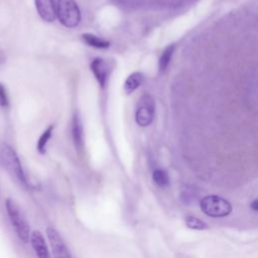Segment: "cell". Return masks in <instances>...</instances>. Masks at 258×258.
<instances>
[{"mask_svg": "<svg viewBox=\"0 0 258 258\" xmlns=\"http://www.w3.org/2000/svg\"><path fill=\"white\" fill-rule=\"evenodd\" d=\"M0 164L18 184L27 186V179L20 160L14 149L6 143L0 146Z\"/></svg>", "mask_w": 258, "mask_h": 258, "instance_id": "1", "label": "cell"}, {"mask_svg": "<svg viewBox=\"0 0 258 258\" xmlns=\"http://www.w3.org/2000/svg\"><path fill=\"white\" fill-rule=\"evenodd\" d=\"M202 212L211 218H224L232 213L231 203L217 195L204 197L200 202Z\"/></svg>", "mask_w": 258, "mask_h": 258, "instance_id": "2", "label": "cell"}, {"mask_svg": "<svg viewBox=\"0 0 258 258\" xmlns=\"http://www.w3.org/2000/svg\"><path fill=\"white\" fill-rule=\"evenodd\" d=\"M5 208H6V212L9 217V220L15 230L16 235L23 243H27L30 236V230H29V225L25 217L23 216L22 212L20 211L18 206L14 203V201L11 199H6Z\"/></svg>", "mask_w": 258, "mask_h": 258, "instance_id": "3", "label": "cell"}, {"mask_svg": "<svg viewBox=\"0 0 258 258\" xmlns=\"http://www.w3.org/2000/svg\"><path fill=\"white\" fill-rule=\"evenodd\" d=\"M56 17L59 22L69 28L76 27L81 20V11L75 0H57Z\"/></svg>", "mask_w": 258, "mask_h": 258, "instance_id": "4", "label": "cell"}, {"mask_svg": "<svg viewBox=\"0 0 258 258\" xmlns=\"http://www.w3.org/2000/svg\"><path fill=\"white\" fill-rule=\"evenodd\" d=\"M154 116V101L150 95H143L138 103L135 114L136 123L141 127L150 125Z\"/></svg>", "mask_w": 258, "mask_h": 258, "instance_id": "5", "label": "cell"}, {"mask_svg": "<svg viewBox=\"0 0 258 258\" xmlns=\"http://www.w3.org/2000/svg\"><path fill=\"white\" fill-rule=\"evenodd\" d=\"M45 232L53 258H73L63 239L54 228L47 227Z\"/></svg>", "mask_w": 258, "mask_h": 258, "instance_id": "6", "label": "cell"}, {"mask_svg": "<svg viewBox=\"0 0 258 258\" xmlns=\"http://www.w3.org/2000/svg\"><path fill=\"white\" fill-rule=\"evenodd\" d=\"M90 67H91V70H92L97 82L99 83V85L102 88H104L107 84V80L111 73L110 64L103 58L97 57L92 60Z\"/></svg>", "mask_w": 258, "mask_h": 258, "instance_id": "7", "label": "cell"}, {"mask_svg": "<svg viewBox=\"0 0 258 258\" xmlns=\"http://www.w3.org/2000/svg\"><path fill=\"white\" fill-rule=\"evenodd\" d=\"M29 240L37 258H50L48 247L40 231L38 230L32 231V233H30Z\"/></svg>", "mask_w": 258, "mask_h": 258, "instance_id": "8", "label": "cell"}, {"mask_svg": "<svg viewBox=\"0 0 258 258\" xmlns=\"http://www.w3.org/2000/svg\"><path fill=\"white\" fill-rule=\"evenodd\" d=\"M35 7L40 18L46 22L54 21L56 17V7L53 0H34Z\"/></svg>", "mask_w": 258, "mask_h": 258, "instance_id": "9", "label": "cell"}, {"mask_svg": "<svg viewBox=\"0 0 258 258\" xmlns=\"http://www.w3.org/2000/svg\"><path fill=\"white\" fill-rule=\"evenodd\" d=\"M72 136L74 140V144L78 151H81L84 147V133L82 121L78 113H76L73 117L72 121Z\"/></svg>", "mask_w": 258, "mask_h": 258, "instance_id": "10", "label": "cell"}, {"mask_svg": "<svg viewBox=\"0 0 258 258\" xmlns=\"http://www.w3.org/2000/svg\"><path fill=\"white\" fill-rule=\"evenodd\" d=\"M143 82V75L139 72L131 74L124 83V91L126 94H131L134 92Z\"/></svg>", "mask_w": 258, "mask_h": 258, "instance_id": "11", "label": "cell"}, {"mask_svg": "<svg viewBox=\"0 0 258 258\" xmlns=\"http://www.w3.org/2000/svg\"><path fill=\"white\" fill-rule=\"evenodd\" d=\"M82 39L84 40V42L90 46L96 47V48H107L110 45V42L102 39L101 37L94 35L92 33H84L82 35Z\"/></svg>", "mask_w": 258, "mask_h": 258, "instance_id": "12", "label": "cell"}, {"mask_svg": "<svg viewBox=\"0 0 258 258\" xmlns=\"http://www.w3.org/2000/svg\"><path fill=\"white\" fill-rule=\"evenodd\" d=\"M174 48H175V45L170 44L167 47H165V49L162 51V53L159 57V60H158V71H159V73H163L166 70V68L169 64L170 59L172 57Z\"/></svg>", "mask_w": 258, "mask_h": 258, "instance_id": "13", "label": "cell"}, {"mask_svg": "<svg viewBox=\"0 0 258 258\" xmlns=\"http://www.w3.org/2000/svg\"><path fill=\"white\" fill-rule=\"evenodd\" d=\"M152 179L160 187H165L169 184L168 173L164 169H161V168H157L153 171Z\"/></svg>", "mask_w": 258, "mask_h": 258, "instance_id": "14", "label": "cell"}, {"mask_svg": "<svg viewBox=\"0 0 258 258\" xmlns=\"http://www.w3.org/2000/svg\"><path fill=\"white\" fill-rule=\"evenodd\" d=\"M184 222H185L186 227L189 229H192V230L202 231V230H206L209 228L208 224L205 221H203L197 217H194V216L185 217Z\"/></svg>", "mask_w": 258, "mask_h": 258, "instance_id": "15", "label": "cell"}, {"mask_svg": "<svg viewBox=\"0 0 258 258\" xmlns=\"http://www.w3.org/2000/svg\"><path fill=\"white\" fill-rule=\"evenodd\" d=\"M52 130H53V126L50 125L39 137L38 141H37V151L40 154H44L45 153V148H46V144L48 142V140L51 137L52 134Z\"/></svg>", "mask_w": 258, "mask_h": 258, "instance_id": "16", "label": "cell"}, {"mask_svg": "<svg viewBox=\"0 0 258 258\" xmlns=\"http://www.w3.org/2000/svg\"><path fill=\"white\" fill-rule=\"evenodd\" d=\"M8 104H9V101H8V96H7L6 90L3 87V85L0 83V106L7 107Z\"/></svg>", "mask_w": 258, "mask_h": 258, "instance_id": "17", "label": "cell"}, {"mask_svg": "<svg viewBox=\"0 0 258 258\" xmlns=\"http://www.w3.org/2000/svg\"><path fill=\"white\" fill-rule=\"evenodd\" d=\"M250 208L254 211V212H257L258 210V200L255 199L251 204H250Z\"/></svg>", "mask_w": 258, "mask_h": 258, "instance_id": "18", "label": "cell"}, {"mask_svg": "<svg viewBox=\"0 0 258 258\" xmlns=\"http://www.w3.org/2000/svg\"><path fill=\"white\" fill-rule=\"evenodd\" d=\"M5 59H6L5 53H4V51L0 48V68H1L2 64L5 62Z\"/></svg>", "mask_w": 258, "mask_h": 258, "instance_id": "19", "label": "cell"}]
</instances>
